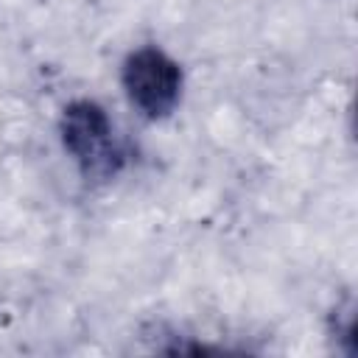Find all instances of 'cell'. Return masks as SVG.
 <instances>
[{
  "mask_svg": "<svg viewBox=\"0 0 358 358\" xmlns=\"http://www.w3.org/2000/svg\"><path fill=\"white\" fill-rule=\"evenodd\" d=\"M129 101L145 117H165L176 109L182 95V70L159 48L145 45L126 56L120 73Z\"/></svg>",
  "mask_w": 358,
  "mask_h": 358,
  "instance_id": "2",
  "label": "cell"
},
{
  "mask_svg": "<svg viewBox=\"0 0 358 358\" xmlns=\"http://www.w3.org/2000/svg\"><path fill=\"white\" fill-rule=\"evenodd\" d=\"M62 140L78 168L92 179H109L123 165L115 126L95 101H73L64 109Z\"/></svg>",
  "mask_w": 358,
  "mask_h": 358,
  "instance_id": "1",
  "label": "cell"
}]
</instances>
